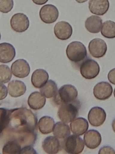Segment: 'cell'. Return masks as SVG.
<instances>
[{"label": "cell", "mask_w": 115, "mask_h": 154, "mask_svg": "<svg viewBox=\"0 0 115 154\" xmlns=\"http://www.w3.org/2000/svg\"><path fill=\"white\" fill-rule=\"evenodd\" d=\"M78 91L76 88L71 84L62 86L58 91L54 100L57 105L72 103L77 100Z\"/></svg>", "instance_id": "6da1fadb"}, {"label": "cell", "mask_w": 115, "mask_h": 154, "mask_svg": "<svg viewBox=\"0 0 115 154\" xmlns=\"http://www.w3.org/2000/svg\"><path fill=\"white\" fill-rule=\"evenodd\" d=\"M67 57L70 61L78 63L87 57V51L85 46L79 41H73L70 43L66 50Z\"/></svg>", "instance_id": "7a4b0ae2"}, {"label": "cell", "mask_w": 115, "mask_h": 154, "mask_svg": "<svg viewBox=\"0 0 115 154\" xmlns=\"http://www.w3.org/2000/svg\"><path fill=\"white\" fill-rule=\"evenodd\" d=\"M80 107V102L78 100L61 105L58 111V116L62 122L68 124L76 118Z\"/></svg>", "instance_id": "3957f363"}, {"label": "cell", "mask_w": 115, "mask_h": 154, "mask_svg": "<svg viewBox=\"0 0 115 154\" xmlns=\"http://www.w3.org/2000/svg\"><path fill=\"white\" fill-rule=\"evenodd\" d=\"M80 71L82 77L90 80L96 78L99 74L100 67L96 61L87 58L81 64Z\"/></svg>", "instance_id": "277c9868"}, {"label": "cell", "mask_w": 115, "mask_h": 154, "mask_svg": "<svg viewBox=\"0 0 115 154\" xmlns=\"http://www.w3.org/2000/svg\"><path fill=\"white\" fill-rule=\"evenodd\" d=\"M84 148V143L81 137L78 135H72L66 138L65 149L66 153L71 154L81 153Z\"/></svg>", "instance_id": "5b68a950"}, {"label": "cell", "mask_w": 115, "mask_h": 154, "mask_svg": "<svg viewBox=\"0 0 115 154\" xmlns=\"http://www.w3.org/2000/svg\"><path fill=\"white\" fill-rule=\"evenodd\" d=\"M41 20L46 24L55 22L59 16V11L56 7L52 4H47L41 8L39 12Z\"/></svg>", "instance_id": "8992f818"}, {"label": "cell", "mask_w": 115, "mask_h": 154, "mask_svg": "<svg viewBox=\"0 0 115 154\" xmlns=\"http://www.w3.org/2000/svg\"><path fill=\"white\" fill-rule=\"evenodd\" d=\"M10 25L13 31L21 33L26 31L29 28L30 21L25 14L19 13L12 16L10 20Z\"/></svg>", "instance_id": "52a82bcc"}, {"label": "cell", "mask_w": 115, "mask_h": 154, "mask_svg": "<svg viewBox=\"0 0 115 154\" xmlns=\"http://www.w3.org/2000/svg\"><path fill=\"white\" fill-rule=\"evenodd\" d=\"M88 50L94 58H101L103 57L107 52V45L105 41L101 38H94L89 42Z\"/></svg>", "instance_id": "ba28073f"}, {"label": "cell", "mask_w": 115, "mask_h": 154, "mask_svg": "<svg viewBox=\"0 0 115 154\" xmlns=\"http://www.w3.org/2000/svg\"><path fill=\"white\" fill-rule=\"evenodd\" d=\"M11 70L15 77L24 78L30 74L31 68L29 63L26 60L19 59L12 63Z\"/></svg>", "instance_id": "9c48e42d"}, {"label": "cell", "mask_w": 115, "mask_h": 154, "mask_svg": "<svg viewBox=\"0 0 115 154\" xmlns=\"http://www.w3.org/2000/svg\"><path fill=\"white\" fill-rule=\"evenodd\" d=\"M106 118V112L104 109L99 106L93 107L88 112V121L94 127H99L103 124Z\"/></svg>", "instance_id": "30bf717a"}, {"label": "cell", "mask_w": 115, "mask_h": 154, "mask_svg": "<svg viewBox=\"0 0 115 154\" xmlns=\"http://www.w3.org/2000/svg\"><path fill=\"white\" fill-rule=\"evenodd\" d=\"M112 92V86L106 82H101L97 83L93 88V94L99 100H106L111 96Z\"/></svg>", "instance_id": "8fae6325"}, {"label": "cell", "mask_w": 115, "mask_h": 154, "mask_svg": "<svg viewBox=\"0 0 115 154\" xmlns=\"http://www.w3.org/2000/svg\"><path fill=\"white\" fill-rule=\"evenodd\" d=\"M54 32L57 38L60 40H67L71 37L72 34V27L66 21H60L55 25Z\"/></svg>", "instance_id": "7c38bea8"}, {"label": "cell", "mask_w": 115, "mask_h": 154, "mask_svg": "<svg viewBox=\"0 0 115 154\" xmlns=\"http://www.w3.org/2000/svg\"><path fill=\"white\" fill-rule=\"evenodd\" d=\"M109 7V0H90L88 3L89 10L91 13L95 15H104Z\"/></svg>", "instance_id": "4fadbf2b"}, {"label": "cell", "mask_w": 115, "mask_h": 154, "mask_svg": "<svg viewBox=\"0 0 115 154\" xmlns=\"http://www.w3.org/2000/svg\"><path fill=\"white\" fill-rule=\"evenodd\" d=\"M16 56V51L13 45L8 43L0 44V63L11 62Z\"/></svg>", "instance_id": "5bb4252c"}, {"label": "cell", "mask_w": 115, "mask_h": 154, "mask_svg": "<svg viewBox=\"0 0 115 154\" xmlns=\"http://www.w3.org/2000/svg\"><path fill=\"white\" fill-rule=\"evenodd\" d=\"M101 140L100 133L95 130H90L84 136L85 144L90 149L97 148L101 143Z\"/></svg>", "instance_id": "9a60e30c"}, {"label": "cell", "mask_w": 115, "mask_h": 154, "mask_svg": "<svg viewBox=\"0 0 115 154\" xmlns=\"http://www.w3.org/2000/svg\"><path fill=\"white\" fill-rule=\"evenodd\" d=\"M49 75L43 69H37L33 72L31 75V82L34 87L40 88L48 82Z\"/></svg>", "instance_id": "2e32d148"}, {"label": "cell", "mask_w": 115, "mask_h": 154, "mask_svg": "<svg viewBox=\"0 0 115 154\" xmlns=\"http://www.w3.org/2000/svg\"><path fill=\"white\" fill-rule=\"evenodd\" d=\"M9 95L12 97L17 98L24 95L26 91V85L19 80H13L8 84Z\"/></svg>", "instance_id": "e0dca14e"}, {"label": "cell", "mask_w": 115, "mask_h": 154, "mask_svg": "<svg viewBox=\"0 0 115 154\" xmlns=\"http://www.w3.org/2000/svg\"><path fill=\"white\" fill-rule=\"evenodd\" d=\"M42 147L47 154H57L60 150V141L55 137H47L43 141Z\"/></svg>", "instance_id": "ac0fdd59"}, {"label": "cell", "mask_w": 115, "mask_h": 154, "mask_svg": "<svg viewBox=\"0 0 115 154\" xmlns=\"http://www.w3.org/2000/svg\"><path fill=\"white\" fill-rule=\"evenodd\" d=\"M46 98L41 93L38 91L32 93L28 99V104L31 109L34 110H40L46 104Z\"/></svg>", "instance_id": "d6986e66"}, {"label": "cell", "mask_w": 115, "mask_h": 154, "mask_svg": "<svg viewBox=\"0 0 115 154\" xmlns=\"http://www.w3.org/2000/svg\"><path fill=\"white\" fill-rule=\"evenodd\" d=\"M70 127L74 134L81 136L87 131L89 125L87 119L80 117L75 119L71 122Z\"/></svg>", "instance_id": "ffe728a7"}, {"label": "cell", "mask_w": 115, "mask_h": 154, "mask_svg": "<svg viewBox=\"0 0 115 154\" xmlns=\"http://www.w3.org/2000/svg\"><path fill=\"white\" fill-rule=\"evenodd\" d=\"M102 20L96 15H92L87 19L85 26L87 31L92 33H98L101 30Z\"/></svg>", "instance_id": "44dd1931"}, {"label": "cell", "mask_w": 115, "mask_h": 154, "mask_svg": "<svg viewBox=\"0 0 115 154\" xmlns=\"http://www.w3.org/2000/svg\"><path fill=\"white\" fill-rule=\"evenodd\" d=\"M53 134L59 139H66L71 134L69 125L63 122H58L54 125Z\"/></svg>", "instance_id": "7402d4cb"}, {"label": "cell", "mask_w": 115, "mask_h": 154, "mask_svg": "<svg viewBox=\"0 0 115 154\" xmlns=\"http://www.w3.org/2000/svg\"><path fill=\"white\" fill-rule=\"evenodd\" d=\"M55 125L54 119L50 116H44L38 122V128L43 134H48L52 132Z\"/></svg>", "instance_id": "603a6c76"}, {"label": "cell", "mask_w": 115, "mask_h": 154, "mask_svg": "<svg viewBox=\"0 0 115 154\" xmlns=\"http://www.w3.org/2000/svg\"><path fill=\"white\" fill-rule=\"evenodd\" d=\"M40 89L41 94L47 98H51L55 96L58 92L57 85L52 80H48Z\"/></svg>", "instance_id": "cb8c5ba5"}, {"label": "cell", "mask_w": 115, "mask_h": 154, "mask_svg": "<svg viewBox=\"0 0 115 154\" xmlns=\"http://www.w3.org/2000/svg\"><path fill=\"white\" fill-rule=\"evenodd\" d=\"M21 146L18 141L10 140L6 143L2 148V153L4 154H20Z\"/></svg>", "instance_id": "d4e9b609"}, {"label": "cell", "mask_w": 115, "mask_h": 154, "mask_svg": "<svg viewBox=\"0 0 115 154\" xmlns=\"http://www.w3.org/2000/svg\"><path fill=\"white\" fill-rule=\"evenodd\" d=\"M101 33L102 36L108 38H114L115 37V23L111 20L104 22L102 25Z\"/></svg>", "instance_id": "484cf974"}, {"label": "cell", "mask_w": 115, "mask_h": 154, "mask_svg": "<svg viewBox=\"0 0 115 154\" xmlns=\"http://www.w3.org/2000/svg\"><path fill=\"white\" fill-rule=\"evenodd\" d=\"M11 110L0 107V136L9 123Z\"/></svg>", "instance_id": "4316f807"}, {"label": "cell", "mask_w": 115, "mask_h": 154, "mask_svg": "<svg viewBox=\"0 0 115 154\" xmlns=\"http://www.w3.org/2000/svg\"><path fill=\"white\" fill-rule=\"evenodd\" d=\"M12 77V72L8 66L5 64L0 65V83H7Z\"/></svg>", "instance_id": "83f0119b"}, {"label": "cell", "mask_w": 115, "mask_h": 154, "mask_svg": "<svg viewBox=\"0 0 115 154\" xmlns=\"http://www.w3.org/2000/svg\"><path fill=\"white\" fill-rule=\"evenodd\" d=\"M13 0H0V11L4 14L8 13L13 8Z\"/></svg>", "instance_id": "f1b7e54d"}, {"label": "cell", "mask_w": 115, "mask_h": 154, "mask_svg": "<svg viewBox=\"0 0 115 154\" xmlns=\"http://www.w3.org/2000/svg\"><path fill=\"white\" fill-rule=\"evenodd\" d=\"M20 154H37L36 150L33 147L30 145L25 146L21 149Z\"/></svg>", "instance_id": "f546056e"}, {"label": "cell", "mask_w": 115, "mask_h": 154, "mask_svg": "<svg viewBox=\"0 0 115 154\" xmlns=\"http://www.w3.org/2000/svg\"><path fill=\"white\" fill-rule=\"evenodd\" d=\"M7 95V88L4 84L0 83V100H4Z\"/></svg>", "instance_id": "4dcf8cb0"}, {"label": "cell", "mask_w": 115, "mask_h": 154, "mask_svg": "<svg viewBox=\"0 0 115 154\" xmlns=\"http://www.w3.org/2000/svg\"><path fill=\"white\" fill-rule=\"evenodd\" d=\"M115 150L109 146L102 147L99 150V154H115Z\"/></svg>", "instance_id": "1f68e13d"}, {"label": "cell", "mask_w": 115, "mask_h": 154, "mask_svg": "<svg viewBox=\"0 0 115 154\" xmlns=\"http://www.w3.org/2000/svg\"><path fill=\"white\" fill-rule=\"evenodd\" d=\"M115 68L110 71L108 74V78L109 81L113 84H115Z\"/></svg>", "instance_id": "d6a6232c"}, {"label": "cell", "mask_w": 115, "mask_h": 154, "mask_svg": "<svg viewBox=\"0 0 115 154\" xmlns=\"http://www.w3.org/2000/svg\"><path fill=\"white\" fill-rule=\"evenodd\" d=\"M35 4L38 5H42L46 4L49 0H32Z\"/></svg>", "instance_id": "836d02e7"}, {"label": "cell", "mask_w": 115, "mask_h": 154, "mask_svg": "<svg viewBox=\"0 0 115 154\" xmlns=\"http://www.w3.org/2000/svg\"><path fill=\"white\" fill-rule=\"evenodd\" d=\"M88 0H75L76 2L79 3H83L86 2Z\"/></svg>", "instance_id": "e575fe53"}, {"label": "cell", "mask_w": 115, "mask_h": 154, "mask_svg": "<svg viewBox=\"0 0 115 154\" xmlns=\"http://www.w3.org/2000/svg\"><path fill=\"white\" fill-rule=\"evenodd\" d=\"M1 39V34L0 33V40Z\"/></svg>", "instance_id": "d590c367"}]
</instances>
